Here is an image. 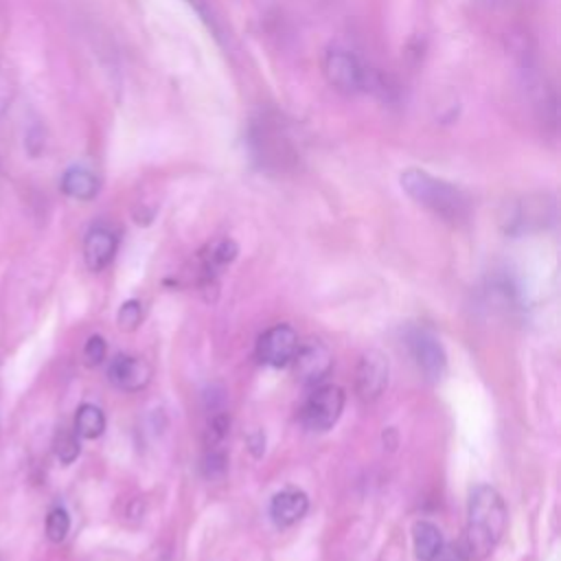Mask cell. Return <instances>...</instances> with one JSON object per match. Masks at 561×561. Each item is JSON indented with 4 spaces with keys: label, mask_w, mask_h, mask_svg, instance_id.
<instances>
[{
    "label": "cell",
    "mask_w": 561,
    "mask_h": 561,
    "mask_svg": "<svg viewBox=\"0 0 561 561\" xmlns=\"http://www.w3.org/2000/svg\"><path fill=\"white\" fill-rule=\"evenodd\" d=\"M401 188L416 204L447 221H462L469 215V197L456 184H449L423 169H405L399 178Z\"/></svg>",
    "instance_id": "cell-2"
},
{
    "label": "cell",
    "mask_w": 561,
    "mask_h": 561,
    "mask_svg": "<svg viewBox=\"0 0 561 561\" xmlns=\"http://www.w3.org/2000/svg\"><path fill=\"white\" fill-rule=\"evenodd\" d=\"M291 364L302 383L316 386L331 373L333 355L324 342L307 340V342L298 344Z\"/></svg>",
    "instance_id": "cell-8"
},
{
    "label": "cell",
    "mask_w": 561,
    "mask_h": 561,
    "mask_svg": "<svg viewBox=\"0 0 561 561\" xmlns=\"http://www.w3.org/2000/svg\"><path fill=\"white\" fill-rule=\"evenodd\" d=\"M248 445H250V449H252L254 456H261V451L265 449V436H263L261 432H256V434H252V436L248 438Z\"/></svg>",
    "instance_id": "cell-23"
},
{
    "label": "cell",
    "mask_w": 561,
    "mask_h": 561,
    "mask_svg": "<svg viewBox=\"0 0 561 561\" xmlns=\"http://www.w3.org/2000/svg\"><path fill=\"white\" fill-rule=\"evenodd\" d=\"M388 357L381 351H366L357 364V392L362 399H377L388 386Z\"/></svg>",
    "instance_id": "cell-9"
},
{
    "label": "cell",
    "mask_w": 561,
    "mask_h": 561,
    "mask_svg": "<svg viewBox=\"0 0 561 561\" xmlns=\"http://www.w3.org/2000/svg\"><path fill=\"white\" fill-rule=\"evenodd\" d=\"M410 353L419 366V370L425 375L427 381H440L447 370V355L436 340L434 333L427 329H414L408 335Z\"/></svg>",
    "instance_id": "cell-5"
},
{
    "label": "cell",
    "mask_w": 561,
    "mask_h": 561,
    "mask_svg": "<svg viewBox=\"0 0 561 561\" xmlns=\"http://www.w3.org/2000/svg\"><path fill=\"white\" fill-rule=\"evenodd\" d=\"M344 399L346 397L340 386H333V383L316 386V390L307 397L302 405V412H300L302 425L313 432L331 430L344 410Z\"/></svg>",
    "instance_id": "cell-4"
},
{
    "label": "cell",
    "mask_w": 561,
    "mask_h": 561,
    "mask_svg": "<svg viewBox=\"0 0 561 561\" xmlns=\"http://www.w3.org/2000/svg\"><path fill=\"white\" fill-rule=\"evenodd\" d=\"M252 145L259 151L261 160H265V162H283L291 149L289 142L285 140V136L267 123H261L254 127Z\"/></svg>",
    "instance_id": "cell-14"
},
{
    "label": "cell",
    "mask_w": 561,
    "mask_h": 561,
    "mask_svg": "<svg viewBox=\"0 0 561 561\" xmlns=\"http://www.w3.org/2000/svg\"><path fill=\"white\" fill-rule=\"evenodd\" d=\"M309 508V497L300 489H283L270 502V519L278 528H287L305 517Z\"/></svg>",
    "instance_id": "cell-12"
},
{
    "label": "cell",
    "mask_w": 561,
    "mask_h": 561,
    "mask_svg": "<svg viewBox=\"0 0 561 561\" xmlns=\"http://www.w3.org/2000/svg\"><path fill=\"white\" fill-rule=\"evenodd\" d=\"M412 541L419 561H436L443 554V533L432 522H416L412 528Z\"/></svg>",
    "instance_id": "cell-15"
},
{
    "label": "cell",
    "mask_w": 561,
    "mask_h": 561,
    "mask_svg": "<svg viewBox=\"0 0 561 561\" xmlns=\"http://www.w3.org/2000/svg\"><path fill=\"white\" fill-rule=\"evenodd\" d=\"M59 186H61L64 195H68L72 199L88 202V199H94L99 195L101 182H99L94 171H90L85 167H70V169L64 171Z\"/></svg>",
    "instance_id": "cell-13"
},
{
    "label": "cell",
    "mask_w": 561,
    "mask_h": 561,
    "mask_svg": "<svg viewBox=\"0 0 561 561\" xmlns=\"http://www.w3.org/2000/svg\"><path fill=\"white\" fill-rule=\"evenodd\" d=\"M118 237L107 226H92L83 239V261L88 270L101 272L107 267L116 254Z\"/></svg>",
    "instance_id": "cell-11"
},
{
    "label": "cell",
    "mask_w": 561,
    "mask_h": 561,
    "mask_svg": "<svg viewBox=\"0 0 561 561\" xmlns=\"http://www.w3.org/2000/svg\"><path fill=\"white\" fill-rule=\"evenodd\" d=\"M105 355H107V344H105V340H103L101 335H90V337L85 340V346H83V359H85V364H88V366H99V364H103Z\"/></svg>",
    "instance_id": "cell-21"
},
{
    "label": "cell",
    "mask_w": 561,
    "mask_h": 561,
    "mask_svg": "<svg viewBox=\"0 0 561 561\" xmlns=\"http://www.w3.org/2000/svg\"><path fill=\"white\" fill-rule=\"evenodd\" d=\"M552 213H554V204L546 195L522 197L506 206L504 226L508 232H524V230L543 226L552 217Z\"/></svg>",
    "instance_id": "cell-7"
},
{
    "label": "cell",
    "mask_w": 561,
    "mask_h": 561,
    "mask_svg": "<svg viewBox=\"0 0 561 561\" xmlns=\"http://www.w3.org/2000/svg\"><path fill=\"white\" fill-rule=\"evenodd\" d=\"M81 451V443H79V434L75 430H66L61 427L55 436V456L61 465H70L77 460Z\"/></svg>",
    "instance_id": "cell-17"
},
{
    "label": "cell",
    "mask_w": 561,
    "mask_h": 561,
    "mask_svg": "<svg viewBox=\"0 0 561 561\" xmlns=\"http://www.w3.org/2000/svg\"><path fill=\"white\" fill-rule=\"evenodd\" d=\"M237 256V243L232 239H221L210 248L208 254V267H219L230 263Z\"/></svg>",
    "instance_id": "cell-20"
},
{
    "label": "cell",
    "mask_w": 561,
    "mask_h": 561,
    "mask_svg": "<svg viewBox=\"0 0 561 561\" xmlns=\"http://www.w3.org/2000/svg\"><path fill=\"white\" fill-rule=\"evenodd\" d=\"M70 530V515L64 506H53L46 515V537L53 543H61Z\"/></svg>",
    "instance_id": "cell-18"
},
{
    "label": "cell",
    "mask_w": 561,
    "mask_h": 561,
    "mask_svg": "<svg viewBox=\"0 0 561 561\" xmlns=\"http://www.w3.org/2000/svg\"><path fill=\"white\" fill-rule=\"evenodd\" d=\"M226 469V456L221 451H210L206 458H204V471L208 478H215V476H221Z\"/></svg>",
    "instance_id": "cell-22"
},
{
    "label": "cell",
    "mask_w": 561,
    "mask_h": 561,
    "mask_svg": "<svg viewBox=\"0 0 561 561\" xmlns=\"http://www.w3.org/2000/svg\"><path fill=\"white\" fill-rule=\"evenodd\" d=\"M140 320H142V305H140V300H134V298H131V300H125V302L121 305L118 313H116L118 327H121L123 331H134V329H138Z\"/></svg>",
    "instance_id": "cell-19"
},
{
    "label": "cell",
    "mask_w": 561,
    "mask_h": 561,
    "mask_svg": "<svg viewBox=\"0 0 561 561\" xmlns=\"http://www.w3.org/2000/svg\"><path fill=\"white\" fill-rule=\"evenodd\" d=\"M79 438H99L105 432V414L94 403H81L75 414V427Z\"/></svg>",
    "instance_id": "cell-16"
},
{
    "label": "cell",
    "mask_w": 561,
    "mask_h": 561,
    "mask_svg": "<svg viewBox=\"0 0 561 561\" xmlns=\"http://www.w3.org/2000/svg\"><path fill=\"white\" fill-rule=\"evenodd\" d=\"M298 344V335L289 324H274L261 333L256 342V357L267 366L280 368L291 364Z\"/></svg>",
    "instance_id": "cell-6"
},
{
    "label": "cell",
    "mask_w": 561,
    "mask_h": 561,
    "mask_svg": "<svg viewBox=\"0 0 561 561\" xmlns=\"http://www.w3.org/2000/svg\"><path fill=\"white\" fill-rule=\"evenodd\" d=\"M322 72L327 81L344 92V94H357L373 88L375 72L366 66V61L353 53L346 46H329L322 57Z\"/></svg>",
    "instance_id": "cell-3"
},
{
    "label": "cell",
    "mask_w": 561,
    "mask_h": 561,
    "mask_svg": "<svg viewBox=\"0 0 561 561\" xmlns=\"http://www.w3.org/2000/svg\"><path fill=\"white\" fill-rule=\"evenodd\" d=\"M506 530V506L502 495L489 486L478 484L469 495L467 528L462 537V552L469 559H484L502 539Z\"/></svg>",
    "instance_id": "cell-1"
},
{
    "label": "cell",
    "mask_w": 561,
    "mask_h": 561,
    "mask_svg": "<svg viewBox=\"0 0 561 561\" xmlns=\"http://www.w3.org/2000/svg\"><path fill=\"white\" fill-rule=\"evenodd\" d=\"M107 379L112 386H116L118 390H127V392H136L140 388H145L151 379V366L142 359V357H134V355H116L110 364H107Z\"/></svg>",
    "instance_id": "cell-10"
}]
</instances>
